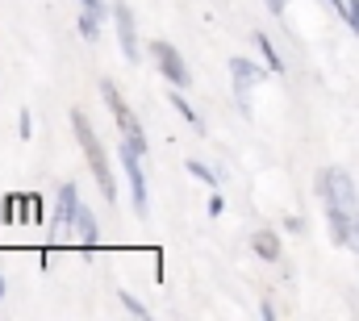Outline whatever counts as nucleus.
<instances>
[{
	"label": "nucleus",
	"mask_w": 359,
	"mask_h": 321,
	"mask_svg": "<svg viewBox=\"0 0 359 321\" xmlns=\"http://www.w3.org/2000/svg\"><path fill=\"white\" fill-rule=\"evenodd\" d=\"M322 200H326V221L334 246L359 250V192L347 167H326L322 171Z\"/></svg>",
	"instance_id": "1"
},
{
	"label": "nucleus",
	"mask_w": 359,
	"mask_h": 321,
	"mask_svg": "<svg viewBox=\"0 0 359 321\" xmlns=\"http://www.w3.org/2000/svg\"><path fill=\"white\" fill-rule=\"evenodd\" d=\"M72 130H76V142H80V151H84V159H88V167H92V179H96L100 196L113 205V200H117V179H113L109 155H104V146H100V138H96V130H92V117L84 109H72Z\"/></svg>",
	"instance_id": "2"
},
{
	"label": "nucleus",
	"mask_w": 359,
	"mask_h": 321,
	"mask_svg": "<svg viewBox=\"0 0 359 321\" xmlns=\"http://www.w3.org/2000/svg\"><path fill=\"white\" fill-rule=\"evenodd\" d=\"M100 96H104V104H109V113H113V121H117V134H121L130 146H138V151L147 155V134H142V125H138L134 109L126 104L121 88H117L113 80H100Z\"/></svg>",
	"instance_id": "3"
},
{
	"label": "nucleus",
	"mask_w": 359,
	"mask_h": 321,
	"mask_svg": "<svg viewBox=\"0 0 359 321\" xmlns=\"http://www.w3.org/2000/svg\"><path fill=\"white\" fill-rule=\"evenodd\" d=\"M117 159H121V167H126V179H130V192H134V213L147 217V209H151V200H147V175H142V159H147V155L121 138Z\"/></svg>",
	"instance_id": "4"
},
{
	"label": "nucleus",
	"mask_w": 359,
	"mask_h": 321,
	"mask_svg": "<svg viewBox=\"0 0 359 321\" xmlns=\"http://www.w3.org/2000/svg\"><path fill=\"white\" fill-rule=\"evenodd\" d=\"M109 17H113V29H117V46H121V55L130 59V63H138L142 59V50H138V25H134V13H130V4H113L109 8Z\"/></svg>",
	"instance_id": "5"
},
{
	"label": "nucleus",
	"mask_w": 359,
	"mask_h": 321,
	"mask_svg": "<svg viewBox=\"0 0 359 321\" xmlns=\"http://www.w3.org/2000/svg\"><path fill=\"white\" fill-rule=\"evenodd\" d=\"M151 59L159 63L163 80L172 83V88H188V83H192V71L184 67V59H180V50L172 42H151Z\"/></svg>",
	"instance_id": "6"
},
{
	"label": "nucleus",
	"mask_w": 359,
	"mask_h": 321,
	"mask_svg": "<svg viewBox=\"0 0 359 321\" xmlns=\"http://www.w3.org/2000/svg\"><path fill=\"white\" fill-rule=\"evenodd\" d=\"M264 71L268 67H255L251 59H243V55H234L230 59V80H234V96H238V104H243V113H251V92H255V83L264 80Z\"/></svg>",
	"instance_id": "7"
},
{
	"label": "nucleus",
	"mask_w": 359,
	"mask_h": 321,
	"mask_svg": "<svg viewBox=\"0 0 359 321\" xmlns=\"http://www.w3.org/2000/svg\"><path fill=\"white\" fill-rule=\"evenodd\" d=\"M76 205H80V192L76 184H63L59 196H55V217H50V242H63L72 234V217H76Z\"/></svg>",
	"instance_id": "8"
},
{
	"label": "nucleus",
	"mask_w": 359,
	"mask_h": 321,
	"mask_svg": "<svg viewBox=\"0 0 359 321\" xmlns=\"http://www.w3.org/2000/svg\"><path fill=\"white\" fill-rule=\"evenodd\" d=\"M72 234H76V242H80L84 250H96V242H100V230H96V213H92L84 200L76 205V217H72Z\"/></svg>",
	"instance_id": "9"
},
{
	"label": "nucleus",
	"mask_w": 359,
	"mask_h": 321,
	"mask_svg": "<svg viewBox=\"0 0 359 321\" xmlns=\"http://www.w3.org/2000/svg\"><path fill=\"white\" fill-rule=\"evenodd\" d=\"M251 250H255L264 263H280V234H271V230H255V234H251Z\"/></svg>",
	"instance_id": "10"
},
{
	"label": "nucleus",
	"mask_w": 359,
	"mask_h": 321,
	"mask_svg": "<svg viewBox=\"0 0 359 321\" xmlns=\"http://www.w3.org/2000/svg\"><path fill=\"white\" fill-rule=\"evenodd\" d=\"M255 46H259V55H264L268 71H276V76H280V71H284V59H280V50L271 46V38H268V34H255Z\"/></svg>",
	"instance_id": "11"
},
{
	"label": "nucleus",
	"mask_w": 359,
	"mask_h": 321,
	"mask_svg": "<svg viewBox=\"0 0 359 321\" xmlns=\"http://www.w3.org/2000/svg\"><path fill=\"white\" fill-rule=\"evenodd\" d=\"M117 301H121V309L130 313V317H138V321H151V309L134 296V292H126V288H117Z\"/></svg>",
	"instance_id": "12"
},
{
	"label": "nucleus",
	"mask_w": 359,
	"mask_h": 321,
	"mask_svg": "<svg viewBox=\"0 0 359 321\" xmlns=\"http://www.w3.org/2000/svg\"><path fill=\"white\" fill-rule=\"evenodd\" d=\"M80 38H84V42H96V38H100V13H92V8L80 13Z\"/></svg>",
	"instance_id": "13"
},
{
	"label": "nucleus",
	"mask_w": 359,
	"mask_h": 321,
	"mask_svg": "<svg viewBox=\"0 0 359 321\" xmlns=\"http://www.w3.org/2000/svg\"><path fill=\"white\" fill-rule=\"evenodd\" d=\"M188 175H192V179H201V184H209V188L217 184V171H213L209 163H201V159H188Z\"/></svg>",
	"instance_id": "14"
},
{
	"label": "nucleus",
	"mask_w": 359,
	"mask_h": 321,
	"mask_svg": "<svg viewBox=\"0 0 359 321\" xmlns=\"http://www.w3.org/2000/svg\"><path fill=\"white\" fill-rule=\"evenodd\" d=\"M180 92H184V88H172V96H168V100H172V109H176L180 117H184V121H192V125H201V117L192 113V104H188V100H184Z\"/></svg>",
	"instance_id": "15"
},
{
	"label": "nucleus",
	"mask_w": 359,
	"mask_h": 321,
	"mask_svg": "<svg viewBox=\"0 0 359 321\" xmlns=\"http://www.w3.org/2000/svg\"><path fill=\"white\" fill-rule=\"evenodd\" d=\"M17 125H21V142H29V138H34V117H29V109H21Z\"/></svg>",
	"instance_id": "16"
},
{
	"label": "nucleus",
	"mask_w": 359,
	"mask_h": 321,
	"mask_svg": "<svg viewBox=\"0 0 359 321\" xmlns=\"http://www.w3.org/2000/svg\"><path fill=\"white\" fill-rule=\"evenodd\" d=\"M343 17H347V25H351V34H359V0H347V8H343Z\"/></svg>",
	"instance_id": "17"
},
{
	"label": "nucleus",
	"mask_w": 359,
	"mask_h": 321,
	"mask_svg": "<svg viewBox=\"0 0 359 321\" xmlns=\"http://www.w3.org/2000/svg\"><path fill=\"white\" fill-rule=\"evenodd\" d=\"M222 209H226V200H222V196H217V192H213V196H209V217H217V213H222Z\"/></svg>",
	"instance_id": "18"
},
{
	"label": "nucleus",
	"mask_w": 359,
	"mask_h": 321,
	"mask_svg": "<svg viewBox=\"0 0 359 321\" xmlns=\"http://www.w3.org/2000/svg\"><path fill=\"white\" fill-rule=\"evenodd\" d=\"M80 8H92V13H100V17L109 13V8H104V0H80Z\"/></svg>",
	"instance_id": "19"
},
{
	"label": "nucleus",
	"mask_w": 359,
	"mask_h": 321,
	"mask_svg": "<svg viewBox=\"0 0 359 321\" xmlns=\"http://www.w3.org/2000/svg\"><path fill=\"white\" fill-rule=\"evenodd\" d=\"M284 4H288V0H268V8H271V13H276V17L284 13Z\"/></svg>",
	"instance_id": "20"
},
{
	"label": "nucleus",
	"mask_w": 359,
	"mask_h": 321,
	"mask_svg": "<svg viewBox=\"0 0 359 321\" xmlns=\"http://www.w3.org/2000/svg\"><path fill=\"white\" fill-rule=\"evenodd\" d=\"M326 4H330V8H334L339 17H343V8H347V0H326Z\"/></svg>",
	"instance_id": "21"
},
{
	"label": "nucleus",
	"mask_w": 359,
	"mask_h": 321,
	"mask_svg": "<svg viewBox=\"0 0 359 321\" xmlns=\"http://www.w3.org/2000/svg\"><path fill=\"white\" fill-rule=\"evenodd\" d=\"M0 301H4V271H0Z\"/></svg>",
	"instance_id": "22"
}]
</instances>
